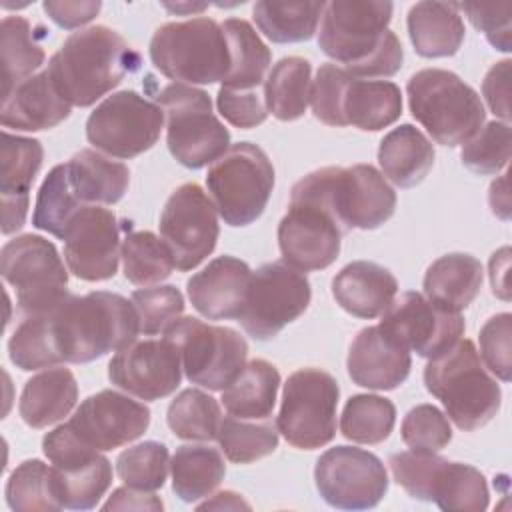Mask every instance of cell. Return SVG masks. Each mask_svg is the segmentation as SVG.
<instances>
[{
	"mask_svg": "<svg viewBox=\"0 0 512 512\" xmlns=\"http://www.w3.org/2000/svg\"><path fill=\"white\" fill-rule=\"evenodd\" d=\"M138 334L132 300L106 290L68 294L52 310L28 314L8 340V354L26 372L86 364L130 346Z\"/></svg>",
	"mask_w": 512,
	"mask_h": 512,
	"instance_id": "6da1fadb",
	"label": "cell"
},
{
	"mask_svg": "<svg viewBox=\"0 0 512 512\" xmlns=\"http://www.w3.org/2000/svg\"><path fill=\"white\" fill-rule=\"evenodd\" d=\"M388 0H334L322 14L318 46L358 78H388L402 68L404 50L388 28Z\"/></svg>",
	"mask_w": 512,
	"mask_h": 512,
	"instance_id": "7a4b0ae2",
	"label": "cell"
},
{
	"mask_svg": "<svg viewBox=\"0 0 512 512\" xmlns=\"http://www.w3.org/2000/svg\"><path fill=\"white\" fill-rule=\"evenodd\" d=\"M140 66L138 52L112 28L72 32L48 62V74L72 106H92Z\"/></svg>",
	"mask_w": 512,
	"mask_h": 512,
	"instance_id": "3957f363",
	"label": "cell"
},
{
	"mask_svg": "<svg viewBox=\"0 0 512 512\" xmlns=\"http://www.w3.org/2000/svg\"><path fill=\"white\" fill-rule=\"evenodd\" d=\"M424 384L460 430L482 428L500 410V384L480 360L472 340H458L446 352L430 358L424 368Z\"/></svg>",
	"mask_w": 512,
	"mask_h": 512,
	"instance_id": "277c9868",
	"label": "cell"
},
{
	"mask_svg": "<svg viewBox=\"0 0 512 512\" xmlns=\"http://www.w3.org/2000/svg\"><path fill=\"white\" fill-rule=\"evenodd\" d=\"M348 234L326 198L320 170L306 174L292 186L290 206L278 224V246L284 262L300 272L324 270L340 254Z\"/></svg>",
	"mask_w": 512,
	"mask_h": 512,
	"instance_id": "5b68a950",
	"label": "cell"
},
{
	"mask_svg": "<svg viewBox=\"0 0 512 512\" xmlns=\"http://www.w3.org/2000/svg\"><path fill=\"white\" fill-rule=\"evenodd\" d=\"M310 104L316 120L328 126L382 130L402 114L400 88L390 80H364L338 64H322L312 80Z\"/></svg>",
	"mask_w": 512,
	"mask_h": 512,
	"instance_id": "8992f818",
	"label": "cell"
},
{
	"mask_svg": "<svg viewBox=\"0 0 512 512\" xmlns=\"http://www.w3.org/2000/svg\"><path fill=\"white\" fill-rule=\"evenodd\" d=\"M150 60L170 80L194 86L224 82L230 72L228 38L214 18L198 16L156 28Z\"/></svg>",
	"mask_w": 512,
	"mask_h": 512,
	"instance_id": "52a82bcc",
	"label": "cell"
},
{
	"mask_svg": "<svg viewBox=\"0 0 512 512\" xmlns=\"http://www.w3.org/2000/svg\"><path fill=\"white\" fill-rule=\"evenodd\" d=\"M406 92L412 116L442 146L466 144L484 126L486 110L478 92L450 70H420L410 76Z\"/></svg>",
	"mask_w": 512,
	"mask_h": 512,
	"instance_id": "ba28073f",
	"label": "cell"
},
{
	"mask_svg": "<svg viewBox=\"0 0 512 512\" xmlns=\"http://www.w3.org/2000/svg\"><path fill=\"white\" fill-rule=\"evenodd\" d=\"M154 98L166 116L168 150L182 166L204 168L230 148V132L212 112V100L204 90L174 82Z\"/></svg>",
	"mask_w": 512,
	"mask_h": 512,
	"instance_id": "9c48e42d",
	"label": "cell"
},
{
	"mask_svg": "<svg viewBox=\"0 0 512 512\" xmlns=\"http://www.w3.org/2000/svg\"><path fill=\"white\" fill-rule=\"evenodd\" d=\"M392 476L408 496L436 502L442 510L482 512L488 508L484 474L464 462H448L436 452H396L388 458Z\"/></svg>",
	"mask_w": 512,
	"mask_h": 512,
	"instance_id": "30bf717a",
	"label": "cell"
},
{
	"mask_svg": "<svg viewBox=\"0 0 512 512\" xmlns=\"http://www.w3.org/2000/svg\"><path fill=\"white\" fill-rule=\"evenodd\" d=\"M206 188L228 226H248L264 212L274 188V166L252 142L232 144L208 170Z\"/></svg>",
	"mask_w": 512,
	"mask_h": 512,
	"instance_id": "8fae6325",
	"label": "cell"
},
{
	"mask_svg": "<svg viewBox=\"0 0 512 512\" xmlns=\"http://www.w3.org/2000/svg\"><path fill=\"white\" fill-rule=\"evenodd\" d=\"M338 396V382L326 370L300 368L292 372L282 392L278 432L300 450L326 446L336 436Z\"/></svg>",
	"mask_w": 512,
	"mask_h": 512,
	"instance_id": "7c38bea8",
	"label": "cell"
},
{
	"mask_svg": "<svg viewBox=\"0 0 512 512\" xmlns=\"http://www.w3.org/2000/svg\"><path fill=\"white\" fill-rule=\"evenodd\" d=\"M162 336L176 346L188 382L202 388L224 390L246 366L248 344L234 328L186 316L178 318Z\"/></svg>",
	"mask_w": 512,
	"mask_h": 512,
	"instance_id": "4fadbf2b",
	"label": "cell"
},
{
	"mask_svg": "<svg viewBox=\"0 0 512 512\" xmlns=\"http://www.w3.org/2000/svg\"><path fill=\"white\" fill-rule=\"evenodd\" d=\"M0 270L26 316L48 312L70 294L68 272L56 246L38 234H22L6 242Z\"/></svg>",
	"mask_w": 512,
	"mask_h": 512,
	"instance_id": "5bb4252c",
	"label": "cell"
},
{
	"mask_svg": "<svg viewBox=\"0 0 512 512\" xmlns=\"http://www.w3.org/2000/svg\"><path fill=\"white\" fill-rule=\"evenodd\" d=\"M42 452L52 462L50 484L60 508L98 506L112 484V464L100 450L84 444L66 422L44 436Z\"/></svg>",
	"mask_w": 512,
	"mask_h": 512,
	"instance_id": "9a60e30c",
	"label": "cell"
},
{
	"mask_svg": "<svg viewBox=\"0 0 512 512\" xmlns=\"http://www.w3.org/2000/svg\"><path fill=\"white\" fill-rule=\"evenodd\" d=\"M310 298L312 290L306 274L284 260H274L252 272L236 320L254 340H270L306 312Z\"/></svg>",
	"mask_w": 512,
	"mask_h": 512,
	"instance_id": "2e32d148",
	"label": "cell"
},
{
	"mask_svg": "<svg viewBox=\"0 0 512 512\" xmlns=\"http://www.w3.org/2000/svg\"><path fill=\"white\" fill-rule=\"evenodd\" d=\"M164 112L134 90H120L102 100L86 120V138L114 158H134L150 150L162 132Z\"/></svg>",
	"mask_w": 512,
	"mask_h": 512,
	"instance_id": "e0dca14e",
	"label": "cell"
},
{
	"mask_svg": "<svg viewBox=\"0 0 512 512\" xmlns=\"http://www.w3.org/2000/svg\"><path fill=\"white\" fill-rule=\"evenodd\" d=\"M212 198L196 184L178 186L160 214V236L180 272L194 270L216 248L220 226Z\"/></svg>",
	"mask_w": 512,
	"mask_h": 512,
	"instance_id": "ac0fdd59",
	"label": "cell"
},
{
	"mask_svg": "<svg viewBox=\"0 0 512 512\" xmlns=\"http://www.w3.org/2000/svg\"><path fill=\"white\" fill-rule=\"evenodd\" d=\"M314 480L324 502L340 510L374 508L388 490L382 460L356 446L328 448L316 462Z\"/></svg>",
	"mask_w": 512,
	"mask_h": 512,
	"instance_id": "d6986e66",
	"label": "cell"
},
{
	"mask_svg": "<svg viewBox=\"0 0 512 512\" xmlns=\"http://www.w3.org/2000/svg\"><path fill=\"white\" fill-rule=\"evenodd\" d=\"M322 172L328 202L346 232L374 230L392 218L396 192L374 166H326Z\"/></svg>",
	"mask_w": 512,
	"mask_h": 512,
	"instance_id": "ffe728a7",
	"label": "cell"
},
{
	"mask_svg": "<svg viewBox=\"0 0 512 512\" xmlns=\"http://www.w3.org/2000/svg\"><path fill=\"white\" fill-rule=\"evenodd\" d=\"M380 328L410 352L422 358H436L462 338L466 326L460 312L448 310L410 290L392 300L382 314Z\"/></svg>",
	"mask_w": 512,
	"mask_h": 512,
	"instance_id": "44dd1931",
	"label": "cell"
},
{
	"mask_svg": "<svg viewBox=\"0 0 512 512\" xmlns=\"http://www.w3.org/2000/svg\"><path fill=\"white\" fill-rule=\"evenodd\" d=\"M108 378L116 388L152 402L170 396L180 386L182 360L166 336L136 340L112 356Z\"/></svg>",
	"mask_w": 512,
	"mask_h": 512,
	"instance_id": "7402d4cb",
	"label": "cell"
},
{
	"mask_svg": "<svg viewBox=\"0 0 512 512\" xmlns=\"http://www.w3.org/2000/svg\"><path fill=\"white\" fill-rule=\"evenodd\" d=\"M68 270L86 282L114 278L120 260V224L112 210L88 204L64 232Z\"/></svg>",
	"mask_w": 512,
	"mask_h": 512,
	"instance_id": "603a6c76",
	"label": "cell"
},
{
	"mask_svg": "<svg viewBox=\"0 0 512 512\" xmlns=\"http://www.w3.org/2000/svg\"><path fill=\"white\" fill-rule=\"evenodd\" d=\"M68 426L84 444L106 452L140 438L150 426V410L126 394L100 390L76 408Z\"/></svg>",
	"mask_w": 512,
	"mask_h": 512,
	"instance_id": "cb8c5ba5",
	"label": "cell"
},
{
	"mask_svg": "<svg viewBox=\"0 0 512 512\" xmlns=\"http://www.w3.org/2000/svg\"><path fill=\"white\" fill-rule=\"evenodd\" d=\"M348 376L368 390H394L410 374V350L384 328L366 326L350 344L346 360Z\"/></svg>",
	"mask_w": 512,
	"mask_h": 512,
	"instance_id": "d4e9b609",
	"label": "cell"
},
{
	"mask_svg": "<svg viewBox=\"0 0 512 512\" xmlns=\"http://www.w3.org/2000/svg\"><path fill=\"white\" fill-rule=\"evenodd\" d=\"M44 150L36 138L2 132L0 146V206L2 232L12 234L26 222L30 188L42 166Z\"/></svg>",
	"mask_w": 512,
	"mask_h": 512,
	"instance_id": "484cf974",
	"label": "cell"
},
{
	"mask_svg": "<svg viewBox=\"0 0 512 512\" xmlns=\"http://www.w3.org/2000/svg\"><path fill=\"white\" fill-rule=\"evenodd\" d=\"M252 278L250 266L234 256H218L196 272L186 292L196 308L208 320L238 318L246 300L248 284Z\"/></svg>",
	"mask_w": 512,
	"mask_h": 512,
	"instance_id": "4316f807",
	"label": "cell"
},
{
	"mask_svg": "<svg viewBox=\"0 0 512 512\" xmlns=\"http://www.w3.org/2000/svg\"><path fill=\"white\" fill-rule=\"evenodd\" d=\"M70 110L72 104L60 94L48 70H42L2 94L0 122L4 128L38 132L64 122Z\"/></svg>",
	"mask_w": 512,
	"mask_h": 512,
	"instance_id": "83f0119b",
	"label": "cell"
},
{
	"mask_svg": "<svg viewBox=\"0 0 512 512\" xmlns=\"http://www.w3.org/2000/svg\"><path fill=\"white\" fill-rule=\"evenodd\" d=\"M398 292L394 274L368 260L346 264L332 280V296L342 310L356 318L382 316Z\"/></svg>",
	"mask_w": 512,
	"mask_h": 512,
	"instance_id": "f1b7e54d",
	"label": "cell"
},
{
	"mask_svg": "<svg viewBox=\"0 0 512 512\" xmlns=\"http://www.w3.org/2000/svg\"><path fill=\"white\" fill-rule=\"evenodd\" d=\"M406 24L416 54L424 58L454 56L464 42V20L454 2H418Z\"/></svg>",
	"mask_w": 512,
	"mask_h": 512,
	"instance_id": "f546056e",
	"label": "cell"
},
{
	"mask_svg": "<svg viewBox=\"0 0 512 512\" xmlns=\"http://www.w3.org/2000/svg\"><path fill=\"white\" fill-rule=\"evenodd\" d=\"M78 400L74 374L64 366H52L32 376L20 394V416L30 428H46L70 414Z\"/></svg>",
	"mask_w": 512,
	"mask_h": 512,
	"instance_id": "4dcf8cb0",
	"label": "cell"
},
{
	"mask_svg": "<svg viewBox=\"0 0 512 512\" xmlns=\"http://www.w3.org/2000/svg\"><path fill=\"white\" fill-rule=\"evenodd\" d=\"M378 164L398 188L420 184L434 166L432 142L412 124H400L390 130L378 148Z\"/></svg>",
	"mask_w": 512,
	"mask_h": 512,
	"instance_id": "1f68e13d",
	"label": "cell"
},
{
	"mask_svg": "<svg viewBox=\"0 0 512 512\" xmlns=\"http://www.w3.org/2000/svg\"><path fill=\"white\" fill-rule=\"evenodd\" d=\"M482 264L464 252H450L434 260L424 274V296L448 310L460 312L478 296Z\"/></svg>",
	"mask_w": 512,
	"mask_h": 512,
	"instance_id": "d6a6232c",
	"label": "cell"
},
{
	"mask_svg": "<svg viewBox=\"0 0 512 512\" xmlns=\"http://www.w3.org/2000/svg\"><path fill=\"white\" fill-rule=\"evenodd\" d=\"M68 178L82 204H116L128 190L130 170L126 164L100 154L80 150L68 162Z\"/></svg>",
	"mask_w": 512,
	"mask_h": 512,
	"instance_id": "836d02e7",
	"label": "cell"
},
{
	"mask_svg": "<svg viewBox=\"0 0 512 512\" xmlns=\"http://www.w3.org/2000/svg\"><path fill=\"white\" fill-rule=\"evenodd\" d=\"M280 372L268 360H250L240 374L222 390V404L230 416L266 420L272 416Z\"/></svg>",
	"mask_w": 512,
	"mask_h": 512,
	"instance_id": "e575fe53",
	"label": "cell"
},
{
	"mask_svg": "<svg viewBox=\"0 0 512 512\" xmlns=\"http://www.w3.org/2000/svg\"><path fill=\"white\" fill-rule=\"evenodd\" d=\"M222 30L230 46V72L222 86L232 90L264 88L272 62L270 48L260 40L252 24L242 18L224 20Z\"/></svg>",
	"mask_w": 512,
	"mask_h": 512,
	"instance_id": "d590c367",
	"label": "cell"
},
{
	"mask_svg": "<svg viewBox=\"0 0 512 512\" xmlns=\"http://www.w3.org/2000/svg\"><path fill=\"white\" fill-rule=\"evenodd\" d=\"M312 92V66L306 58L286 56L278 60L264 80V104L268 114L282 122L304 116Z\"/></svg>",
	"mask_w": 512,
	"mask_h": 512,
	"instance_id": "8d00e7d4",
	"label": "cell"
},
{
	"mask_svg": "<svg viewBox=\"0 0 512 512\" xmlns=\"http://www.w3.org/2000/svg\"><path fill=\"white\" fill-rule=\"evenodd\" d=\"M172 490L182 502H198L210 496L226 474L222 454L204 444H184L170 460Z\"/></svg>",
	"mask_w": 512,
	"mask_h": 512,
	"instance_id": "74e56055",
	"label": "cell"
},
{
	"mask_svg": "<svg viewBox=\"0 0 512 512\" xmlns=\"http://www.w3.org/2000/svg\"><path fill=\"white\" fill-rule=\"evenodd\" d=\"M326 2H256L252 18L258 30L276 44L306 42L316 34Z\"/></svg>",
	"mask_w": 512,
	"mask_h": 512,
	"instance_id": "f35d334b",
	"label": "cell"
},
{
	"mask_svg": "<svg viewBox=\"0 0 512 512\" xmlns=\"http://www.w3.org/2000/svg\"><path fill=\"white\" fill-rule=\"evenodd\" d=\"M2 46V94L34 76L44 64V48L34 26L24 16H6L0 28Z\"/></svg>",
	"mask_w": 512,
	"mask_h": 512,
	"instance_id": "ab89813d",
	"label": "cell"
},
{
	"mask_svg": "<svg viewBox=\"0 0 512 512\" xmlns=\"http://www.w3.org/2000/svg\"><path fill=\"white\" fill-rule=\"evenodd\" d=\"M120 258L126 280L144 288L166 280L176 268L166 242L150 230L128 232L122 240Z\"/></svg>",
	"mask_w": 512,
	"mask_h": 512,
	"instance_id": "60d3db41",
	"label": "cell"
},
{
	"mask_svg": "<svg viewBox=\"0 0 512 512\" xmlns=\"http://www.w3.org/2000/svg\"><path fill=\"white\" fill-rule=\"evenodd\" d=\"M396 406L376 394H354L344 404L340 432L356 444H380L394 430Z\"/></svg>",
	"mask_w": 512,
	"mask_h": 512,
	"instance_id": "b9f144b4",
	"label": "cell"
},
{
	"mask_svg": "<svg viewBox=\"0 0 512 512\" xmlns=\"http://www.w3.org/2000/svg\"><path fill=\"white\" fill-rule=\"evenodd\" d=\"M166 422L176 438L210 442L218 436L222 422L220 404L204 390L186 388L170 402Z\"/></svg>",
	"mask_w": 512,
	"mask_h": 512,
	"instance_id": "7bdbcfd3",
	"label": "cell"
},
{
	"mask_svg": "<svg viewBox=\"0 0 512 512\" xmlns=\"http://www.w3.org/2000/svg\"><path fill=\"white\" fill-rule=\"evenodd\" d=\"M68 178V166L66 164H56L48 176L44 178L38 196H36V206L32 214V224L38 230H44L56 238H64L66 228L70 226L72 218L84 208Z\"/></svg>",
	"mask_w": 512,
	"mask_h": 512,
	"instance_id": "ee69618b",
	"label": "cell"
},
{
	"mask_svg": "<svg viewBox=\"0 0 512 512\" xmlns=\"http://www.w3.org/2000/svg\"><path fill=\"white\" fill-rule=\"evenodd\" d=\"M278 428L272 420H244L226 416L220 422L216 440L220 450L234 464H250L278 448Z\"/></svg>",
	"mask_w": 512,
	"mask_h": 512,
	"instance_id": "f6af8a7d",
	"label": "cell"
},
{
	"mask_svg": "<svg viewBox=\"0 0 512 512\" xmlns=\"http://www.w3.org/2000/svg\"><path fill=\"white\" fill-rule=\"evenodd\" d=\"M170 468V454L166 444L146 440L126 448L116 458V472L120 480L134 490L154 492L164 486Z\"/></svg>",
	"mask_w": 512,
	"mask_h": 512,
	"instance_id": "bcb514c9",
	"label": "cell"
},
{
	"mask_svg": "<svg viewBox=\"0 0 512 512\" xmlns=\"http://www.w3.org/2000/svg\"><path fill=\"white\" fill-rule=\"evenodd\" d=\"M6 502L12 510H62L50 484V466L24 460L6 482Z\"/></svg>",
	"mask_w": 512,
	"mask_h": 512,
	"instance_id": "7dc6e473",
	"label": "cell"
},
{
	"mask_svg": "<svg viewBox=\"0 0 512 512\" xmlns=\"http://www.w3.org/2000/svg\"><path fill=\"white\" fill-rule=\"evenodd\" d=\"M510 126L508 122L492 120L484 124L462 148V164L480 174L492 176L508 166L510 160Z\"/></svg>",
	"mask_w": 512,
	"mask_h": 512,
	"instance_id": "c3c4849f",
	"label": "cell"
},
{
	"mask_svg": "<svg viewBox=\"0 0 512 512\" xmlns=\"http://www.w3.org/2000/svg\"><path fill=\"white\" fill-rule=\"evenodd\" d=\"M130 300L138 314L140 332L146 336L164 334L184 312V296L170 284L134 290Z\"/></svg>",
	"mask_w": 512,
	"mask_h": 512,
	"instance_id": "681fc988",
	"label": "cell"
},
{
	"mask_svg": "<svg viewBox=\"0 0 512 512\" xmlns=\"http://www.w3.org/2000/svg\"><path fill=\"white\" fill-rule=\"evenodd\" d=\"M402 440L410 450L438 452L452 440L448 418L432 404H418L402 420Z\"/></svg>",
	"mask_w": 512,
	"mask_h": 512,
	"instance_id": "f907efd6",
	"label": "cell"
},
{
	"mask_svg": "<svg viewBox=\"0 0 512 512\" xmlns=\"http://www.w3.org/2000/svg\"><path fill=\"white\" fill-rule=\"evenodd\" d=\"M510 336H512V314L502 312L486 320L480 330V360L484 366L500 378L502 382L510 380L512 360H510Z\"/></svg>",
	"mask_w": 512,
	"mask_h": 512,
	"instance_id": "816d5d0a",
	"label": "cell"
},
{
	"mask_svg": "<svg viewBox=\"0 0 512 512\" xmlns=\"http://www.w3.org/2000/svg\"><path fill=\"white\" fill-rule=\"evenodd\" d=\"M218 112L236 128H256L268 116L264 104V88L256 90H232L220 86L216 96Z\"/></svg>",
	"mask_w": 512,
	"mask_h": 512,
	"instance_id": "f5cc1de1",
	"label": "cell"
},
{
	"mask_svg": "<svg viewBox=\"0 0 512 512\" xmlns=\"http://www.w3.org/2000/svg\"><path fill=\"white\" fill-rule=\"evenodd\" d=\"M460 10L466 12L468 20L476 30H480L486 40L500 52H510V4H482V2H462Z\"/></svg>",
	"mask_w": 512,
	"mask_h": 512,
	"instance_id": "db71d44e",
	"label": "cell"
},
{
	"mask_svg": "<svg viewBox=\"0 0 512 512\" xmlns=\"http://www.w3.org/2000/svg\"><path fill=\"white\" fill-rule=\"evenodd\" d=\"M46 14L54 24L64 30H74L96 18L102 4L96 0H46L44 4Z\"/></svg>",
	"mask_w": 512,
	"mask_h": 512,
	"instance_id": "11a10c76",
	"label": "cell"
},
{
	"mask_svg": "<svg viewBox=\"0 0 512 512\" xmlns=\"http://www.w3.org/2000/svg\"><path fill=\"white\" fill-rule=\"evenodd\" d=\"M510 60H502L496 62L484 76L482 82V92L484 98L490 106V110L502 118L504 122H508L510 118Z\"/></svg>",
	"mask_w": 512,
	"mask_h": 512,
	"instance_id": "9f6ffc18",
	"label": "cell"
},
{
	"mask_svg": "<svg viewBox=\"0 0 512 512\" xmlns=\"http://www.w3.org/2000/svg\"><path fill=\"white\" fill-rule=\"evenodd\" d=\"M162 508L164 504L156 494L134 490L128 486L116 488L112 496L106 500V504L102 506V510H152V512H158Z\"/></svg>",
	"mask_w": 512,
	"mask_h": 512,
	"instance_id": "6f0895ef",
	"label": "cell"
},
{
	"mask_svg": "<svg viewBox=\"0 0 512 512\" xmlns=\"http://www.w3.org/2000/svg\"><path fill=\"white\" fill-rule=\"evenodd\" d=\"M508 254H510V248L504 246L498 252H494L492 258H490V284H492V292L496 296H500L502 300L510 298V294H508V280H506L508 260H510Z\"/></svg>",
	"mask_w": 512,
	"mask_h": 512,
	"instance_id": "680465c9",
	"label": "cell"
},
{
	"mask_svg": "<svg viewBox=\"0 0 512 512\" xmlns=\"http://www.w3.org/2000/svg\"><path fill=\"white\" fill-rule=\"evenodd\" d=\"M490 208L496 216H500L502 220L510 218V196H508V172L502 174L498 180L492 182L490 186Z\"/></svg>",
	"mask_w": 512,
	"mask_h": 512,
	"instance_id": "91938a15",
	"label": "cell"
},
{
	"mask_svg": "<svg viewBox=\"0 0 512 512\" xmlns=\"http://www.w3.org/2000/svg\"><path fill=\"white\" fill-rule=\"evenodd\" d=\"M250 510V504L240 498V494L236 492H230V490H224V492H218L212 500H206L204 504L198 506V510Z\"/></svg>",
	"mask_w": 512,
	"mask_h": 512,
	"instance_id": "94428289",
	"label": "cell"
},
{
	"mask_svg": "<svg viewBox=\"0 0 512 512\" xmlns=\"http://www.w3.org/2000/svg\"><path fill=\"white\" fill-rule=\"evenodd\" d=\"M166 8L168 10H176V12H194V10H202V8H206V4H198V6H194V4H176V6H172V4H166Z\"/></svg>",
	"mask_w": 512,
	"mask_h": 512,
	"instance_id": "6125c7cd",
	"label": "cell"
}]
</instances>
